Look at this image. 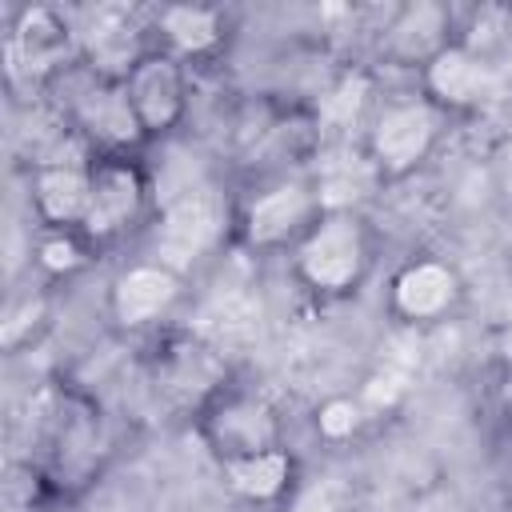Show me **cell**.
Instances as JSON below:
<instances>
[{
  "mask_svg": "<svg viewBox=\"0 0 512 512\" xmlns=\"http://www.w3.org/2000/svg\"><path fill=\"white\" fill-rule=\"evenodd\" d=\"M40 504V476L32 464H8L4 468V512H32Z\"/></svg>",
  "mask_w": 512,
  "mask_h": 512,
  "instance_id": "21",
  "label": "cell"
},
{
  "mask_svg": "<svg viewBox=\"0 0 512 512\" xmlns=\"http://www.w3.org/2000/svg\"><path fill=\"white\" fill-rule=\"evenodd\" d=\"M368 180H372V160H356V156L352 160H336V164L324 168L320 188H316V200L328 204L332 212H344V204H352L356 196H364Z\"/></svg>",
  "mask_w": 512,
  "mask_h": 512,
  "instance_id": "18",
  "label": "cell"
},
{
  "mask_svg": "<svg viewBox=\"0 0 512 512\" xmlns=\"http://www.w3.org/2000/svg\"><path fill=\"white\" fill-rule=\"evenodd\" d=\"M44 320V300L40 296H28V300H20L8 316H4V328H0V340H4V348L8 352H16L28 336H32V328Z\"/></svg>",
  "mask_w": 512,
  "mask_h": 512,
  "instance_id": "24",
  "label": "cell"
},
{
  "mask_svg": "<svg viewBox=\"0 0 512 512\" xmlns=\"http://www.w3.org/2000/svg\"><path fill=\"white\" fill-rule=\"evenodd\" d=\"M432 140H436V112L428 104H396L376 120L368 136L372 168L384 176H404L428 156Z\"/></svg>",
  "mask_w": 512,
  "mask_h": 512,
  "instance_id": "4",
  "label": "cell"
},
{
  "mask_svg": "<svg viewBox=\"0 0 512 512\" xmlns=\"http://www.w3.org/2000/svg\"><path fill=\"white\" fill-rule=\"evenodd\" d=\"M72 40L76 32L68 28V20L36 4V8H24L16 20L12 40H8V60L24 76H44L72 56Z\"/></svg>",
  "mask_w": 512,
  "mask_h": 512,
  "instance_id": "9",
  "label": "cell"
},
{
  "mask_svg": "<svg viewBox=\"0 0 512 512\" xmlns=\"http://www.w3.org/2000/svg\"><path fill=\"white\" fill-rule=\"evenodd\" d=\"M316 428H320V436H328V440H344V436H352V432L360 428V404H352L348 396H332V400H324L320 412H316Z\"/></svg>",
  "mask_w": 512,
  "mask_h": 512,
  "instance_id": "23",
  "label": "cell"
},
{
  "mask_svg": "<svg viewBox=\"0 0 512 512\" xmlns=\"http://www.w3.org/2000/svg\"><path fill=\"white\" fill-rule=\"evenodd\" d=\"M36 260H40L48 272H56V276H60V272H76V268L84 264V248H80L76 236H68V232H52V236L40 240Z\"/></svg>",
  "mask_w": 512,
  "mask_h": 512,
  "instance_id": "22",
  "label": "cell"
},
{
  "mask_svg": "<svg viewBox=\"0 0 512 512\" xmlns=\"http://www.w3.org/2000/svg\"><path fill=\"white\" fill-rule=\"evenodd\" d=\"M124 92L144 132H168L184 112V72L168 52L144 56L124 76Z\"/></svg>",
  "mask_w": 512,
  "mask_h": 512,
  "instance_id": "7",
  "label": "cell"
},
{
  "mask_svg": "<svg viewBox=\"0 0 512 512\" xmlns=\"http://www.w3.org/2000/svg\"><path fill=\"white\" fill-rule=\"evenodd\" d=\"M288 472H292V464H288V456H284L280 448L224 464L228 488H232L236 496H244V500H276V496L288 488Z\"/></svg>",
  "mask_w": 512,
  "mask_h": 512,
  "instance_id": "16",
  "label": "cell"
},
{
  "mask_svg": "<svg viewBox=\"0 0 512 512\" xmlns=\"http://www.w3.org/2000/svg\"><path fill=\"white\" fill-rule=\"evenodd\" d=\"M316 208H320L316 192H308L300 184H280V188L264 192L260 200H252V208L244 216V236L260 248L284 244L296 232H304V224L312 220Z\"/></svg>",
  "mask_w": 512,
  "mask_h": 512,
  "instance_id": "13",
  "label": "cell"
},
{
  "mask_svg": "<svg viewBox=\"0 0 512 512\" xmlns=\"http://www.w3.org/2000/svg\"><path fill=\"white\" fill-rule=\"evenodd\" d=\"M80 124H84L96 140H104V144H112V148H128V144H136V140L148 136V132L140 128L136 112H132V100H128V92H124V80H96V84L80 96Z\"/></svg>",
  "mask_w": 512,
  "mask_h": 512,
  "instance_id": "14",
  "label": "cell"
},
{
  "mask_svg": "<svg viewBox=\"0 0 512 512\" xmlns=\"http://www.w3.org/2000/svg\"><path fill=\"white\" fill-rule=\"evenodd\" d=\"M456 300V272L440 260H412L392 280V308L408 324L436 320Z\"/></svg>",
  "mask_w": 512,
  "mask_h": 512,
  "instance_id": "11",
  "label": "cell"
},
{
  "mask_svg": "<svg viewBox=\"0 0 512 512\" xmlns=\"http://www.w3.org/2000/svg\"><path fill=\"white\" fill-rule=\"evenodd\" d=\"M160 32L176 56H204L220 44V16L200 4H172L160 12Z\"/></svg>",
  "mask_w": 512,
  "mask_h": 512,
  "instance_id": "15",
  "label": "cell"
},
{
  "mask_svg": "<svg viewBox=\"0 0 512 512\" xmlns=\"http://www.w3.org/2000/svg\"><path fill=\"white\" fill-rule=\"evenodd\" d=\"M364 260L368 244L352 212H328L304 232L296 248V272L316 292H348L360 280Z\"/></svg>",
  "mask_w": 512,
  "mask_h": 512,
  "instance_id": "1",
  "label": "cell"
},
{
  "mask_svg": "<svg viewBox=\"0 0 512 512\" xmlns=\"http://www.w3.org/2000/svg\"><path fill=\"white\" fill-rule=\"evenodd\" d=\"M444 12L436 4H416V8H404L400 20L392 24V48L396 56L404 60H432L444 44Z\"/></svg>",
  "mask_w": 512,
  "mask_h": 512,
  "instance_id": "17",
  "label": "cell"
},
{
  "mask_svg": "<svg viewBox=\"0 0 512 512\" xmlns=\"http://www.w3.org/2000/svg\"><path fill=\"white\" fill-rule=\"evenodd\" d=\"M352 504H356V496H352L348 480L316 476L296 488V496L288 500V512H352Z\"/></svg>",
  "mask_w": 512,
  "mask_h": 512,
  "instance_id": "19",
  "label": "cell"
},
{
  "mask_svg": "<svg viewBox=\"0 0 512 512\" xmlns=\"http://www.w3.org/2000/svg\"><path fill=\"white\" fill-rule=\"evenodd\" d=\"M140 204H144V180L128 160L92 164V200L80 232L88 240H112L136 220Z\"/></svg>",
  "mask_w": 512,
  "mask_h": 512,
  "instance_id": "6",
  "label": "cell"
},
{
  "mask_svg": "<svg viewBox=\"0 0 512 512\" xmlns=\"http://www.w3.org/2000/svg\"><path fill=\"white\" fill-rule=\"evenodd\" d=\"M92 200V168L84 160H48L36 172L32 184V204L36 216L52 228H68V224H84Z\"/></svg>",
  "mask_w": 512,
  "mask_h": 512,
  "instance_id": "10",
  "label": "cell"
},
{
  "mask_svg": "<svg viewBox=\"0 0 512 512\" xmlns=\"http://www.w3.org/2000/svg\"><path fill=\"white\" fill-rule=\"evenodd\" d=\"M424 80H428V92L448 104V108H476V104H488L500 96V68L488 64L480 52L464 48V44H448L440 48L428 68H424Z\"/></svg>",
  "mask_w": 512,
  "mask_h": 512,
  "instance_id": "5",
  "label": "cell"
},
{
  "mask_svg": "<svg viewBox=\"0 0 512 512\" xmlns=\"http://www.w3.org/2000/svg\"><path fill=\"white\" fill-rule=\"evenodd\" d=\"M180 296V276L168 264H136L116 276L112 284V316L124 328H140L168 312V304Z\"/></svg>",
  "mask_w": 512,
  "mask_h": 512,
  "instance_id": "12",
  "label": "cell"
},
{
  "mask_svg": "<svg viewBox=\"0 0 512 512\" xmlns=\"http://www.w3.org/2000/svg\"><path fill=\"white\" fill-rule=\"evenodd\" d=\"M508 240H512V216H508Z\"/></svg>",
  "mask_w": 512,
  "mask_h": 512,
  "instance_id": "26",
  "label": "cell"
},
{
  "mask_svg": "<svg viewBox=\"0 0 512 512\" xmlns=\"http://www.w3.org/2000/svg\"><path fill=\"white\" fill-rule=\"evenodd\" d=\"M80 48L100 72V80H124L140 60V24L124 4H104L88 16L80 32Z\"/></svg>",
  "mask_w": 512,
  "mask_h": 512,
  "instance_id": "8",
  "label": "cell"
},
{
  "mask_svg": "<svg viewBox=\"0 0 512 512\" xmlns=\"http://www.w3.org/2000/svg\"><path fill=\"white\" fill-rule=\"evenodd\" d=\"M220 200L208 184H184L168 204H164V216H160V232H156V252H160V264L168 268H184L192 264L220 232Z\"/></svg>",
  "mask_w": 512,
  "mask_h": 512,
  "instance_id": "2",
  "label": "cell"
},
{
  "mask_svg": "<svg viewBox=\"0 0 512 512\" xmlns=\"http://www.w3.org/2000/svg\"><path fill=\"white\" fill-rule=\"evenodd\" d=\"M368 104V80L360 76V72H348L324 100H320V116L328 120V124H352L356 116H360V108Z\"/></svg>",
  "mask_w": 512,
  "mask_h": 512,
  "instance_id": "20",
  "label": "cell"
},
{
  "mask_svg": "<svg viewBox=\"0 0 512 512\" xmlns=\"http://www.w3.org/2000/svg\"><path fill=\"white\" fill-rule=\"evenodd\" d=\"M204 440L220 456V464H228V460H244V456L280 448V424H276V416L264 400L228 396V400L208 408Z\"/></svg>",
  "mask_w": 512,
  "mask_h": 512,
  "instance_id": "3",
  "label": "cell"
},
{
  "mask_svg": "<svg viewBox=\"0 0 512 512\" xmlns=\"http://www.w3.org/2000/svg\"><path fill=\"white\" fill-rule=\"evenodd\" d=\"M204 320H208V328L212 332H224V336H236L240 328H252V320H256V312L248 308V300L244 296H220L208 312H204Z\"/></svg>",
  "mask_w": 512,
  "mask_h": 512,
  "instance_id": "25",
  "label": "cell"
}]
</instances>
